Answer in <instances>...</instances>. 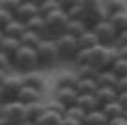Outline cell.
I'll list each match as a JSON object with an SVG mask.
<instances>
[{
	"label": "cell",
	"mask_w": 127,
	"mask_h": 125,
	"mask_svg": "<svg viewBox=\"0 0 127 125\" xmlns=\"http://www.w3.org/2000/svg\"><path fill=\"white\" fill-rule=\"evenodd\" d=\"M55 100H58L67 109V108L77 105V102H79V92H77L75 88H57Z\"/></svg>",
	"instance_id": "10"
},
{
	"label": "cell",
	"mask_w": 127,
	"mask_h": 125,
	"mask_svg": "<svg viewBox=\"0 0 127 125\" xmlns=\"http://www.w3.org/2000/svg\"><path fill=\"white\" fill-rule=\"evenodd\" d=\"M22 78H24V84L25 86L33 88V89L39 91V92H44V89H46V78H44V75L38 69L27 72V74H22Z\"/></svg>",
	"instance_id": "11"
},
{
	"label": "cell",
	"mask_w": 127,
	"mask_h": 125,
	"mask_svg": "<svg viewBox=\"0 0 127 125\" xmlns=\"http://www.w3.org/2000/svg\"><path fill=\"white\" fill-rule=\"evenodd\" d=\"M13 21H14V16H13V14H9V13L5 11V9L0 8V30L3 31Z\"/></svg>",
	"instance_id": "36"
},
{
	"label": "cell",
	"mask_w": 127,
	"mask_h": 125,
	"mask_svg": "<svg viewBox=\"0 0 127 125\" xmlns=\"http://www.w3.org/2000/svg\"><path fill=\"white\" fill-rule=\"evenodd\" d=\"M82 125H110V122H108V119L104 116V113H102L100 109H97V111L88 113Z\"/></svg>",
	"instance_id": "27"
},
{
	"label": "cell",
	"mask_w": 127,
	"mask_h": 125,
	"mask_svg": "<svg viewBox=\"0 0 127 125\" xmlns=\"http://www.w3.org/2000/svg\"><path fill=\"white\" fill-rule=\"evenodd\" d=\"M24 78L22 74H9L6 80L2 83V91H3V102H13L17 100V95L24 88Z\"/></svg>",
	"instance_id": "7"
},
{
	"label": "cell",
	"mask_w": 127,
	"mask_h": 125,
	"mask_svg": "<svg viewBox=\"0 0 127 125\" xmlns=\"http://www.w3.org/2000/svg\"><path fill=\"white\" fill-rule=\"evenodd\" d=\"M118 77H116L113 72H111L110 69L107 70H100L99 75H97V84H99V88H113L116 89V84H118Z\"/></svg>",
	"instance_id": "19"
},
{
	"label": "cell",
	"mask_w": 127,
	"mask_h": 125,
	"mask_svg": "<svg viewBox=\"0 0 127 125\" xmlns=\"http://www.w3.org/2000/svg\"><path fill=\"white\" fill-rule=\"evenodd\" d=\"M53 41H55V47H57V52H58V58L64 60V61H71V60L75 61V56L80 52L77 38L66 33V35L57 38Z\"/></svg>",
	"instance_id": "4"
},
{
	"label": "cell",
	"mask_w": 127,
	"mask_h": 125,
	"mask_svg": "<svg viewBox=\"0 0 127 125\" xmlns=\"http://www.w3.org/2000/svg\"><path fill=\"white\" fill-rule=\"evenodd\" d=\"M63 9L67 13L69 19H74V21H85L86 19V6L82 2H72V3H67L66 6H63Z\"/></svg>",
	"instance_id": "13"
},
{
	"label": "cell",
	"mask_w": 127,
	"mask_h": 125,
	"mask_svg": "<svg viewBox=\"0 0 127 125\" xmlns=\"http://www.w3.org/2000/svg\"><path fill=\"white\" fill-rule=\"evenodd\" d=\"M8 75H9V72H6V70H2V69H0V84H2L5 80H6V77H8Z\"/></svg>",
	"instance_id": "44"
},
{
	"label": "cell",
	"mask_w": 127,
	"mask_h": 125,
	"mask_svg": "<svg viewBox=\"0 0 127 125\" xmlns=\"http://www.w3.org/2000/svg\"><path fill=\"white\" fill-rule=\"evenodd\" d=\"M85 6H86V19L85 22L88 23V27L93 28L96 27L97 23L108 21L110 14L105 8V2H100V0H83Z\"/></svg>",
	"instance_id": "3"
},
{
	"label": "cell",
	"mask_w": 127,
	"mask_h": 125,
	"mask_svg": "<svg viewBox=\"0 0 127 125\" xmlns=\"http://www.w3.org/2000/svg\"><path fill=\"white\" fill-rule=\"evenodd\" d=\"M36 55H38L39 67H44V69H46V67H52L60 60L53 39H44L41 44L36 47Z\"/></svg>",
	"instance_id": "5"
},
{
	"label": "cell",
	"mask_w": 127,
	"mask_h": 125,
	"mask_svg": "<svg viewBox=\"0 0 127 125\" xmlns=\"http://www.w3.org/2000/svg\"><path fill=\"white\" fill-rule=\"evenodd\" d=\"M64 117L72 119V121H75V122L83 124L85 117H86V113H85L83 109H82V108L79 106V105H75V106H71V108H67V109H66Z\"/></svg>",
	"instance_id": "33"
},
{
	"label": "cell",
	"mask_w": 127,
	"mask_h": 125,
	"mask_svg": "<svg viewBox=\"0 0 127 125\" xmlns=\"http://www.w3.org/2000/svg\"><path fill=\"white\" fill-rule=\"evenodd\" d=\"M118 50H119V56H121V58L127 60V45H121V47H118Z\"/></svg>",
	"instance_id": "42"
},
{
	"label": "cell",
	"mask_w": 127,
	"mask_h": 125,
	"mask_svg": "<svg viewBox=\"0 0 127 125\" xmlns=\"http://www.w3.org/2000/svg\"><path fill=\"white\" fill-rule=\"evenodd\" d=\"M61 125H82L80 122H75V121H72V119H67V117H64L63 119V122H61Z\"/></svg>",
	"instance_id": "43"
},
{
	"label": "cell",
	"mask_w": 127,
	"mask_h": 125,
	"mask_svg": "<svg viewBox=\"0 0 127 125\" xmlns=\"http://www.w3.org/2000/svg\"><path fill=\"white\" fill-rule=\"evenodd\" d=\"M79 77L75 72H63L57 78V88H77Z\"/></svg>",
	"instance_id": "23"
},
{
	"label": "cell",
	"mask_w": 127,
	"mask_h": 125,
	"mask_svg": "<svg viewBox=\"0 0 127 125\" xmlns=\"http://www.w3.org/2000/svg\"><path fill=\"white\" fill-rule=\"evenodd\" d=\"M11 67H13V61L9 60L6 55H3L2 52H0V69L9 72V69H11Z\"/></svg>",
	"instance_id": "38"
},
{
	"label": "cell",
	"mask_w": 127,
	"mask_h": 125,
	"mask_svg": "<svg viewBox=\"0 0 127 125\" xmlns=\"http://www.w3.org/2000/svg\"><path fill=\"white\" fill-rule=\"evenodd\" d=\"M19 41H21V44H22L24 47L36 49V47L39 45L44 39H42V38H41L39 35H36V33H33V31H30V30H27V31L22 35V38H21Z\"/></svg>",
	"instance_id": "28"
},
{
	"label": "cell",
	"mask_w": 127,
	"mask_h": 125,
	"mask_svg": "<svg viewBox=\"0 0 127 125\" xmlns=\"http://www.w3.org/2000/svg\"><path fill=\"white\" fill-rule=\"evenodd\" d=\"M38 6H39V14L42 17H46L57 9H61V3L58 0H44V2L38 3Z\"/></svg>",
	"instance_id": "31"
},
{
	"label": "cell",
	"mask_w": 127,
	"mask_h": 125,
	"mask_svg": "<svg viewBox=\"0 0 127 125\" xmlns=\"http://www.w3.org/2000/svg\"><path fill=\"white\" fill-rule=\"evenodd\" d=\"M88 30H90V27H88V23L85 21H74V19H69L66 33L79 39V38L83 35V33H86Z\"/></svg>",
	"instance_id": "22"
},
{
	"label": "cell",
	"mask_w": 127,
	"mask_h": 125,
	"mask_svg": "<svg viewBox=\"0 0 127 125\" xmlns=\"http://www.w3.org/2000/svg\"><path fill=\"white\" fill-rule=\"evenodd\" d=\"M39 16V6L35 2H22L19 9L14 14V19L22 23H27L28 21H32L33 17Z\"/></svg>",
	"instance_id": "9"
},
{
	"label": "cell",
	"mask_w": 127,
	"mask_h": 125,
	"mask_svg": "<svg viewBox=\"0 0 127 125\" xmlns=\"http://www.w3.org/2000/svg\"><path fill=\"white\" fill-rule=\"evenodd\" d=\"M46 103L42 102H35V103H30V105H27V119H30V121L33 122H36L38 119H39L44 113H46Z\"/></svg>",
	"instance_id": "24"
},
{
	"label": "cell",
	"mask_w": 127,
	"mask_h": 125,
	"mask_svg": "<svg viewBox=\"0 0 127 125\" xmlns=\"http://www.w3.org/2000/svg\"><path fill=\"white\" fill-rule=\"evenodd\" d=\"M116 91H118V94L127 92V77H123V78H119V80H118V84H116Z\"/></svg>",
	"instance_id": "39"
},
{
	"label": "cell",
	"mask_w": 127,
	"mask_h": 125,
	"mask_svg": "<svg viewBox=\"0 0 127 125\" xmlns=\"http://www.w3.org/2000/svg\"><path fill=\"white\" fill-rule=\"evenodd\" d=\"M91 30L96 33L97 39H99V42L102 45H108V47L116 45V42H118V31L110 23V21H104V22L97 23Z\"/></svg>",
	"instance_id": "8"
},
{
	"label": "cell",
	"mask_w": 127,
	"mask_h": 125,
	"mask_svg": "<svg viewBox=\"0 0 127 125\" xmlns=\"http://www.w3.org/2000/svg\"><path fill=\"white\" fill-rule=\"evenodd\" d=\"M75 74L79 77V80H96L99 75V70L91 64H85V66H77Z\"/></svg>",
	"instance_id": "26"
},
{
	"label": "cell",
	"mask_w": 127,
	"mask_h": 125,
	"mask_svg": "<svg viewBox=\"0 0 127 125\" xmlns=\"http://www.w3.org/2000/svg\"><path fill=\"white\" fill-rule=\"evenodd\" d=\"M118 91L113 89V88H99L96 92V97L100 103V108L105 106L108 103H113V102H118Z\"/></svg>",
	"instance_id": "18"
},
{
	"label": "cell",
	"mask_w": 127,
	"mask_h": 125,
	"mask_svg": "<svg viewBox=\"0 0 127 125\" xmlns=\"http://www.w3.org/2000/svg\"><path fill=\"white\" fill-rule=\"evenodd\" d=\"M110 125H127V121L124 117H121V119H118V121H115V122H111Z\"/></svg>",
	"instance_id": "45"
},
{
	"label": "cell",
	"mask_w": 127,
	"mask_h": 125,
	"mask_svg": "<svg viewBox=\"0 0 127 125\" xmlns=\"http://www.w3.org/2000/svg\"><path fill=\"white\" fill-rule=\"evenodd\" d=\"M3 39H5V35H3V31L0 30V47H2V42H3Z\"/></svg>",
	"instance_id": "48"
},
{
	"label": "cell",
	"mask_w": 127,
	"mask_h": 125,
	"mask_svg": "<svg viewBox=\"0 0 127 125\" xmlns=\"http://www.w3.org/2000/svg\"><path fill=\"white\" fill-rule=\"evenodd\" d=\"M116 45H118V47H121V45H127V30L118 35V42H116Z\"/></svg>",
	"instance_id": "40"
},
{
	"label": "cell",
	"mask_w": 127,
	"mask_h": 125,
	"mask_svg": "<svg viewBox=\"0 0 127 125\" xmlns=\"http://www.w3.org/2000/svg\"><path fill=\"white\" fill-rule=\"evenodd\" d=\"M110 23L115 27V30L119 33H123L127 30V13H118V14H113L110 16Z\"/></svg>",
	"instance_id": "30"
},
{
	"label": "cell",
	"mask_w": 127,
	"mask_h": 125,
	"mask_svg": "<svg viewBox=\"0 0 127 125\" xmlns=\"http://www.w3.org/2000/svg\"><path fill=\"white\" fill-rule=\"evenodd\" d=\"M21 47H22V44H21L19 39H13V38H6V36H5V39L2 42V47H0V52H2L3 55H6L8 58L13 61V58L16 56V53L19 52Z\"/></svg>",
	"instance_id": "17"
},
{
	"label": "cell",
	"mask_w": 127,
	"mask_h": 125,
	"mask_svg": "<svg viewBox=\"0 0 127 125\" xmlns=\"http://www.w3.org/2000/svg\"><path fill=\"white\" fill-rule=\"evenodd\" d=\"M63 119H64V116L53 113L50 109H46V113L36 121V125H61Z\"/></svg>",
	"instance_id": "25"
},
{
	"label": "cell",
	"mask_w": 127,
	"mask_h": 125,
	"mask_svg": "<svg viewBox=\"0 0 127 125\" xmlns=\"http://www.w3.org/2000/svg\"><path fill=\"white\" fill-rule=\"evenodd\" d=\"M2 116L11 125H19L21 122H24L27 119V106L22 105L17 100L13 102H3V111Z\"/></svg>",
	"instance_id": "6"
},
{
	"label": "cell",
	"mask_w": 127,
	"mask_h": 125,
	"mask_svg": "<svg viewBox=\"0 0 127 125\" xmlns=\"http://www.w3.org/2000/svg\"><path fill=\"white\" fill-rule=\"evenodd\" d=\"M100 111L104 113V116L108 119L110 124L124 116V108L121 106L118 102H113V103H108V105H105V106H102Z\"/></svg>",
	"instance_id": "16"
},
{
	"label": "cell",
	"mask_w": 127,
	"mask_h": 125,
	"mask_svg": "<svg viewBox=\"0 0 127 125\" xmlns=\"http://www.w3.org/2000/svg\"><path fill=\"white\" fill-rule=\"evenodd\" d=\"M77 42H79V47H80V50H91V49H94L96 45H99L100 42L99 39H97V36H96V33L91 30H88L86 33H83L79 39H77Z\"/></svg>",
	"instance_id": "20"
},
{
	"label": "cell",
	"mask_w": 127,
	"mask_h": 125,
	"mask_svg": "<svg viewBox=\"0 0 127 125\" xmlns=\"http://www.w3.org/2000/svg\"><path fill=\"white\" fill-rule=\"evenodd\" d=\"M2 111H3V100H0V117H2Z\"/></svg>",
	"instance_id": "49"
},
{
	"label": "cell",
	"mask_w": 127,
	"mask_h": 125,
	"mask_svg": "<svg viewBox=\"0 0 127 125\" xmlns=\"http://www.w3.org/2000/svg\"><path fill=\"white\" fill-rule=\"evenodd\" d=\"M41 100H42V92H39V91H36L33 88H28V86H24L17 95V102H21L25 106L30 103H35V102H41Z\"/></svg>",
	"instance_id": "14"
},
{
	"label": "cell",
	"mask_w": 127,
	"mask_h": 125,
	"mask_svg": "<svg viewBox=\"0 0 127 125\" xmlns=\"http://www.w3.org/2000/svg\"><path fill=\"white\" fill-rule=\"evenodd\" d=\"M21 3H22L21 0H3V2H0V8L14 16L16 11L19 9V6H21Z\"/></svg>",
	"instance_id": "35"
},
{
	"label": "cell",
	"mask_w": 127,
	"mask_h": 125,
	"mask_svg": "<svg viewBox=\"0 0 127 125\" xmlns=\"http://www.w3.org/2000/svg\"><path fill=\"white\" fill-rule=\"evenodd\" d=\"M44 19H46V25H47V31H49V38L50 39H57V38L66 35L69 16H67V13L63 8L50 13Z\"/></svg>",
	"instance_id": "2"
},
{
	"label": "cell",
	"mask_w": 127,
	"mask_h": 125,
	"mask_svg": "<svg viewBox=\"0 0 127 125\" xmlns=\"http://www.w3.org/2000/svg\"><path fill=\"white\" fill-rule=\"evenodd\" d=\"M46 106H47V109H50L53 113H58V114H61V116H64V113H66V108L63 106L58 100H52V102L46 103Z\"/></svg>",
	"instance_id": "37"
},
{
	"label": "cell",
	"mask_w": 127,
	"mask_h": 125,
	"mask_svg": "<svg viewBox=\"0 0 127 125\" xmlns=\"http://www.w3.org/2000/svg\"><path fill=\"white\" fill-rule=\"evenodd\" d=\"M25 27H27V30L39 35L42 39H50V38H49V31H47V25H46V19H44L41 14L36 16V17H33L32 21H28L25 23Z\"/></svg>",
	"instance_id": "12"
},
{
	"label": "cell",
	"mask_w": 127,
	"mask_h": 125,
	"mask_svg": "<svg viewBox=\"0 0 127 125\" xmlns=\"http://www.w3.org/2000/svg\"><path fill=\"white\" fill-rule=\"evenodd\" d=\"M25 31H27L25 23H22V22H19V21L14 19V21L3 30V35L6 36V38H13V39H21L22 35Z\"/></svg>",
	"instance_id": "21"
},
{
	"label": "cell",
	"mask_w": 127,
	"mask_h": 125,
	"mask_svg": "<svg viewBox=\"0 0 127 125\" xmlns=\"http://www.w3.org/2000/svg\"><path fill=\"white\" fill-rule=\"evenodd\" d=\"M77 105H79L86 114L100 109V103H99V100H97L96 94H85V95L79 94V102H77Z\"/></svg>",
	"instance_id": "15"
},
{
	"label": "cell",
	"mask_w": 127,
	"mask_h": 125,
	"mask_svg": "<svg viewBox=\"0 0 127 125\" xmlns=\"http://www.w3.org/2000/svg\"><path fill=\"white\" fill-rule=\"evenodd\" d=\"M113 74L118 77V78H123V77H127V60L124 58H119L115 61V64L111 66V69H110Z\"/></svg>",
	"instance_id": "34"
},
{
	"label": "cell",
	"mask_w": 127,
	"mask_h": 125,
	"mask_svg": "<svg viewBox=\"0 0 127 125\" xmlns=\"http://www.w3.org/2000/svg\"><path fill=\"white\" fill-rule=\"evenodd\" d=\"M19 125H36V122L30 121V119H25V121H24V122H21Z\"/></svg>",
	"instance_id": "46"
},
{
	"label": "cell",
	"mask_w": 127,
	"mask_h": 125,
	"mask_svg": "<svg viewBox=\"0 0 127 125\" xmlns=\"http://www.w3.org/2000/svg\"><path fill=\"white\" fill-rule=\"evenodd\" d=\"M77 92L80 95H85V94H96L97 89H99V84H97L96 80H79L77 83Z\"/></svg>",
	"instance_id": "29"
},
{
	"label": "cell",
	"mask_w": 127,
	"mask_h": 125,
	"mask_svg": "<svg viewBox=\"0 0 127 125\" xmlns=\"http://www.w3.org/2000/svg\"><path fill=\"white\" fill-rule=\"evenodd\" d=\"M0 100H3V91H2V84H0Z\"/></svg>",
	"instance_id": "50"
},
{
	"label": "cell",
	"mask_w": 127,
	"mask_h": 125,
	"mask_svg": "<svg viewBox=\"0 0 127 125\" xmlns=\"http://www.w3.org/2000/svg\"><path fill=\"white\" fill-rule=\"evenodd\" d=\"M124 119H126V121H127V109H124V116H123Z\"/></svg>",
	"instance_id": "51"
},
{
	"label": "cell",
	"mask_w": 127,
	"mask_h": 125,
	"mask_svg": "<svg viewBox=\"0 0 127 125\" xmlns=\"http://www.w3.org/2000/svg\"><path fill=\"white\" fill-rule=\"evenodd\" d=\"M105 8L110 16L118 14V13H127V3L123 2V0H107Z\"/></svg>",
	"instance_id": "32"
},
{
	"label": "cell",
	"mask_w": 127,
	"mask_h": 125,
	"mask_svg": "<svg viewBox=\"0 0 127 125\" xmlns=\"http://www.w3.org/2000/svg\"><path fill=\"white\" fill-rule=\"evenodd\" d=\"M118 103H119L124 109H127V92H123V94L118 95Z\"/></svg>",
	"instance_id": "41"
},
{
	"label": "cell",
	"mask_w": 127,
	"mask_h": 125,
	"mask_svg": "<svg viewBox=\"0 0 127 125\" xmlns=\"http://www.w3.org/2000/svg\"><path fill=\"white\" fill-rule=\"evenodd\" d=\"M13 67L17 69L21 74H27V72L36 70L39 67L38 62V55L36 49H30V47H21L16 56L13 58Z\"/></svg>",
	"instance_id": "1"
},
{
	"label": "cell",
	"mask_w": 127,
	"mask_h": 125,
	"mask_svg": "<svg viewBox=\"0 0 127 125\" xmlns=\"http://www.w3.org/2000/svg\"><path fill=\"white\" fill-rule=\"evenodd\" d=\"M0 125H11V124H9V122L6 121V119H5V117L2 116V117H0Z\"/></svg>",
	"instance_id": "47"
}]
</instances>
